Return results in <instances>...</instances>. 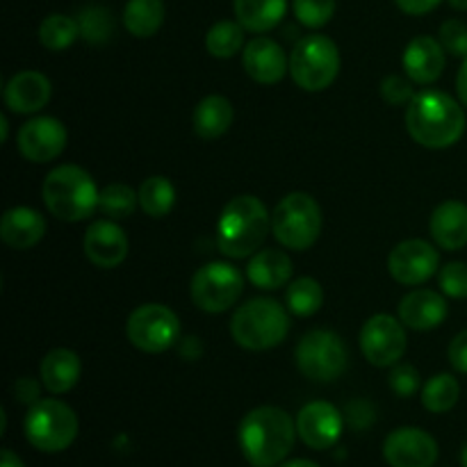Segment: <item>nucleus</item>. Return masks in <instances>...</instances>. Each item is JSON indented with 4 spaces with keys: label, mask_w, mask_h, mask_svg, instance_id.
Listing matches in <instances>:
<instances>
[{
    "label": "nucleus",
    "mask_w": 467,
    "mask_h": 467,
    "mask_svg": "<svg viewBox=\"0 0 467 467\" xmlns=\"http://www.w3.org/2000/svg\"><path fill=\"white\" fill-rule=\"evenodd\" d=\"M296 422L276 406H260L242 418L237 441L244 459L254 467H276L295 447Z\"/></svg>",
    "instance_id": "f257e3e1"
},
{
    "label": "nucleus",
    "mask_w": 467,
    "mask_h": 467,
    "mask_svg": "<svg viewBox=\"0 0 467 467\" xmlns=\"http://www.w3.org/2000/svg\"><path fill=\"white\" fill-rule=\"evenodd\" d=\"M406 128L427 149H450L463 137L465 112L450 94L429 89L415 94L406 109Z\"/></svg>",
    "instance_id": "f03ea898"
},
{
    "label": "nucleus",
    "mask_w": 467,
    "mask_h": 467,
    "mask_svg": "<svg viewBox=\"0 0 467 467\" xmlns=\"http://www.w3.org/2000/svg\"><path fill=\"white\" fill-rule=\"evenodd\" d=\"M272 228V217L260 199L251 194L228 201L217 222L219 251L228 258H249L263 246Z\"/></svg>",
    "instance_id": "7ed1b4c3"
},
{
    "label": "nucleus",
    "mask_w": 467,
    "mask_h": 467,
    "mask_svg": "<svg viewBox=\"0 0 467 467\" xmlns=\"http://www.w3.org/2000/svg\"><path fill=\"white\" fill-rule=\"evenodd\" d=\"M96 182L76 164L55 167L44 181V203L62 222H82L99 208Z\"/></svg>",
    "instance_id": "20e7f679"
},
{
    "label": "nucleus",
    "mask_w": 467,
    "mask_h": 467,
    "mask_svg": "<svg viewBox=\"0 0 467 467\" xmlns=\"http://www.w3.org/2000/svg\"><path fill=\"white\" fill-rule=\"evenodd\" d=\"M290 331L287 310L274 299H251L237 308L231 319V336L249 351H265L278 347Z\"/></svg>",
    "instance_id": "39448f33"
},
{
    "label": "nucleus",
    "mask_w": 467,
    "mask_h": 467,
    "mask_svg": "<svg viewBox=\"0 0 467 467\" xmlns=\"http://www.w3.org/2000/svg\"><path fill=\"white\" fill-rule=\"evenodd\" d=\"M26 438L35 450L57 454L78 438V415L59 400H39L26 415Z\"/></svg>",
    "instance_id": "423d86ee"
},
{
    "label": "nucleus",
    "mask_w": 467,
    "mask_h": 467,
    "mask_svg": "<svg viewBox=\"0 0 467 467\" xmlns=\"http://www.w3.org/2000/svg\"><path fill=\"white\" fill-rule=\"evenodd\" d=\"M272 231L285 249H310L322 233V210L317 201L304 192L287 194L274 210Z\"/></svg>",
    "instance_id": "0eeeda50"
},
{
    "label": "nucleus",
    "mask_w": 467,
    "mask_h": 467,
    "mask_svg": "<svg viewBox=\"0 0 467 467\" xmlns=\"http://www.w3.org/2000/svg\"><path fill=\"white\" fill-rule=\"evenodd\" d=\"M340 71V50L324 35H308L296 41L290 55L292 80L304 91H324Z\"/></svg>",
    "instance_id": "6e6552de"
},
{
    "label": "nucleus",
    "mask_w": 467,
    "mask_h": 467,
    "mask_svg": "<svg viewBox=\"0 0 467 467\" xmlns=\"http://www.w3.org/2000/svg\"><path fill=\"white\" fill-rule=\"evenodd\" d=\"M347 363L349 358H347L345 342L333 331L317 328V331L306 333L296 345V368L310 381H336L347 369Z\"/></svg>",
    "instance_id": "1a4fd4ad"
},
{
    "label": "nucleus",
    "mask_w": 467,
    "mask_h": 467,
    "mask_svg": "<svg viewBox=\"0 0 467 467\" xmlns=\"http://www.w3.org/2000/svg\"><path fill=\"white\" fill-rule=\"evenodd\" d=\"M126 336L140 351L162 354L181 337V319L169 306L144 304L128 317Z\"/></svg>",
    "instance_id": "9d476101"
},
{
    "label": "nucleus",
    "mask_w": 467,
    "mask_h": 467,
    "mask_svg": "<svg viewBox=\"0 0 467 467\" xmlns=\"http://www.w3.org/2000/svg\"><path fill=\"white\" fill-rule=\"evenodd\" d=\"M244 278L233 265L210 263L192 278V301L205 313H223L240 299Z\"/></svg>",
    "instance_id": "9b49d317"
},
{
    "label": "nucleus",
    "mask_w": 467,
    "mask_h": 467,
    "mask_svg": "<svg viewBox=\"0 0 467 467\" xmlns=\"http://www.w3.org/2000/svg\"><path fill=\"white\" fill-rule=\"evenodd\" d=\"M360 349L374 368L397 365L406 351L404 324L392 315H374L363 324Z\"/></svg>",
    "instance_id": "f8f14e48"
},
{
    "label": "nucleus",
    "mask_w": 467,
    "mask_h": 467,
    "mask_svg": "<svg viewBox=\"0 0 467 467\" xmlns=\"http://www.w3.org/2000/svg\"><path fill=\"white\" fill-rule=\"evenodd\" d=\"M383 456L390 467H433L438 461V442L422 429L401 427L388 433Z\"/></svg>",
    "instance_id": "ddd939ff"
},
{
    "label": "nucleus",
    "mask_w": 467,
    "mask_h": 467,
    "mask_svg": "<svg viewBox=\"0 0 467 467\" xmlns=\"http://www.w3.org/2000/svg\"><path fill=\"white\" fill-rule=\"evenodd\" d=\"M438 263H441V255L436 246L424 240H406L392 249L388 269L401 285H420L438 272Z\"/></svg>",
    "instance_id": "4468645a"
},
{
    "label": "nucleus",
    "mask_w": 467,
    "mask_h": 467,
    "mask_svg": "<svg viewBox=\"0 0 467 467\" xmlns=\"http://www.w3.org/2000/svg\"><path fill=\"white\" fill-rule=\"evenodd\" d=\"M345 418L328 401H310L296 415V433L310 450H331L342 436Z\"/></svg>",
    "instance_id": "2eb2a0df"
},
{
    "label": "nucleus",
    "mask_w": 467,
    "mask_h": 467,
    "mask_svg": "<svg viewBox=\"0 0 467 467\" xmlns=\"http://www.w3.org/2000/svg\"><path fill=\"white\" fill-rule=\"evenodd\" d=\"M64 146H67V128L59 119H30L18 130V150L30 162H50L62 153Z\"/></svg>",
    "instance_id": "dca6fc26"
},
{
    "label": "nucleus",
    "mask_w": 467,
    "mask_h": 467,
    "mask_svg": "<svg viewBox=\"0 0 467 467\" xmlns=\"http://www.w3.org/2000/svg\"><path fill=\"white\" fill-rule=\"evenodd\" d=\"M85 255L100 269H112L126 260L128 237L112 219L94 222L85 233Z\"/></svg>",
    "instance_id": "f3484780"
},
{
    "label": "nucleus",
    "mask_w": 467,
    "mask_h": 467,
    "mask_svg": "<svg viewBox=\"0 0 467 467\" xmlns=\"http://www.w3.org/2000/svg\"><path fill=\"white\" fill-rule=\"evenodd\" d=\"M246 73L254 78L260 85H274L285 78L290 71V59H287L285 50L281 44L269 36H255L246 44L244 55H242Z\"/></svg>",
    "instance_id": "a211bd4d"
},
{
    "label": "nucleus",
    "mask_w": 467,
    "mask_h": 467,
    "mask_svg": "<svg viewBox=\"0 0 467 467\" xmlns=\"http://www.w3.org/2000/svg\"><path fill=\"white\" fill-rule=\"evenodd\" d=\"M401 64H404V71L409 76V80L420 82V85H431V82H436L442 76V68H445V48L433 36H415L406 46Z\"/></svg>",
    "instance_id": "6ab92c4d"
},
{
    "label": "nucleus",
    "mask_w": 467,
    "mask_h": 467,
    "mask_svg": "<svg viewBox=\"0 0 467 467\" xmlns=\"http://www.w3.org/2000/svg\"><path fill=\"white\" fill-rule=\"evenodd\" d=\"M53 94L50 80L39 71H21L5 87V105L16 114H35L46 108Z\"/></svg>",
    "instance_id": "aec40b11"
},
{
    "label": "nucleus",
    "mask_w": 467,
    "mask_h": 467,
    "mask_svg": "<svg viewBox=\"0 0 467 467\" xmlns=\"http://www.w3.org/2000/svg\"><path fill=\"white\" fill-rule=\"evenodd\" d=\"M447 317L445 296L433 290H413L400 301V319L413 331H431Z\"/></svg>",
    "instance_id": "412c9836"
},
{
    "label": "nucleus",
    "mask_w": 467,
    "mask_h": 467,
    "mask_svg": "<svg viewBox=\"0 0 467 467\" xmlns=\"http://www.w3.org/2000/svg\"><path fill=\"white\" fill-rule=\"evenodd\" d=\"M46 235V219L36 210L18 205L9 208L0 219V237L9 249H32Z\"/></svg>",
    "instance_id": "4be33fe9"
},
{
    "label": "nucleus",
    "mask_w": 467,
    "mask_h": 467,
    "mask_svg": "<svg viewBox=\"0 0 467 467\" xmlns=\"http://www.w3.org/2000/svg\"><path fill=\"white\" fill-rule=\"evenodd\" d=\"M431 237L445 251H459L467 244V205L445 201L431 214Z\"/></svg>",
    "instance_id": "5701e85b"
},
{
    "label": "nucleus",
    "mask_w": 467,
    "mask_h": 467,
    "mask_svg": "<svg viewBox=\"0 0 467 467\" xmlns=\"http://www.w3.org/2000/svg\"><path fill=\"white\" fill-rule=\"evenodd\" d=\"M292 272V260L285 251L276 249H265L251 258L249 267H246V276L260 290H278L290 283Z\"/></svg>",
    "instance_id": "b1692460"
},
{
    "label": "nucleus",
    "mask_w": 467,
    "mask_h": 467,
    "mask_svg": "<svg viewBox=\"0 0 467 467\" xmlns=\"http://www.w3.org/2000/svg\"><path fill=\"white\" fill-rule=\"evenodd\" d=\"M80 372V358L71 349H53L41 360V381L53 395H64L76 388Z\"/></svg>",
    "instance_id": "393cba45"
},
{
    "label": "nucleus",
    "mask_w": 467,
    "mask_h": 467,
    "mask_svg": "<svg viewBox=\"0 0 467 467\" xmlns=\"http://www.w3.org/2000/svg\"><path fill=\"white\" fill-rule=\"evenodd\" d=\"M233 117H235V109L226 96H208L196 105L194 117H192L196 137L205 141L219 140L231 128Z\"/></svg>",
    "instance_id": "a878e982"
},
{
    "label": "nucleus",
    "mask_w": 467,
    "mask_h": 467,
    "mask_svg": "<svg viewBox=\"0 0 467 467\" xmlns=\"http://www.w3.org/2000/svg\"><path fill=\"white\" fill-rule=\"evenodd\" d=\"M237 23L249 32H269L283 21L287 0H233Z\"/></svg>",
    "instance_id": "bb28decb"
},
{
    "label": "nucleus",
    "mask_w": 467,
    "mask_h": 467,
    "mask_svg": "<svg viewBox=\"0 0 467 467\" xmlns=\"http://www.w3.org/2000/svg\"><path fill=\"white\" fill-rule=\"evenodd\" d=\"M123 23L128 32L140 39L153 36L164 23L162 0H128L123 9Z\"/></svg>",
    "instance_id": "cd10ccee"
},
{
    "label": "nucleus",
    "mask_w": 467,
    "mask_h": 467,
    "mask_svg": "<svg viewBox=\"0 0 467 467\" xmlns=\"http://www.w3.org/2000/svg\"><path fill=\"white\" fill-rule=\"evenodd\" d=\"M137 194H140V208L153 219L167 217L171 213L173 203H176V190L169 182V178L164 176L146 178Z\"/></svg>",
    "instance_id": "c85d7f7f"
},
{
    "label": "nucleus",
    "mask_w": 467,
    "mask_h": 467,
    "mask_svg": "<svg viewBox=\"0 0 467 467\" xmlns=\"http://www.w3.org/2000/svg\"><path fill=\"white\" fill-rule=\"evenodd\" d=\"M285 304L287 310L296 317H310L317 313L324 304V290L315 278H296L287 285L285 292Z\"/></svg>",
    "instance_id": "c756f323"
},
{
    "label": "nucleus",
    "mask_w": 467,
    "mask_h": 467,
    "mask_svg": "<svg viewBox=\"0 0 467 467\" xmlns=\"http://www.w3.org/2000/svg\"><path fill=\"white\" fill-rule=\"evenodd\" d=\"M461 386L451 374H436L422 388V404L429 413H447L456 406Z\"/></svg>",
    "instance_id": "7c9ffc66"
},
{
    "label": "nucleus",
    "mask_w": 467,
    "mask_h": 467,
    "mask_svg": "<svg viewBox=\"0 0 467 467\" xmlns=\"http://www.w3.org/2000/svg\"><path fill=\"white\" fill-rule=\"evenodd\" d=\"M78 35H80V26L76 18L67 14H50L39 26V41L53 53L67 50L78 39Z\"/></svg>",
    "instance_id": "2f4dec72"
},
{
    "label": "nucleus",
    "mask_w": 467,
    "mask_h": 467,
    "mask_svg": "<svg viewBox=\"0 0 467 467\" xmlns=\"http://www.w3.org/2000/svg\"><path fill=\"white\" fill-rule=\"evenodd\" d=\"M244 44V27L235 21H219L205 35V48L213 57L228 59L237 55Z\"/></svg>",
    "instance_id": "473e14b6"
},
{
    "label": "nucleus",
    "mask_w": 467,
    "mask_h": 467,
    "mask_svg": "<svg viewBox=\"0 0 467 467\" xmlns=\"http://www.w3.org/2000/svg\"><path fill=\"white\" fill-rule=\"evenodd\" d=\"M137 203H140V194H135V190L123 182H112V185L103 187L99 194V210L109 219L130 217Z\"/></svg>",
    "instance_id": "72a5a7b5"
},
{
    "label": "nucleus",
    "mask_w": 467,
    "mask_h": 467,
    "mask_svg": "<svg viewBox=\"0 0 467 467\" xmlns=\"http://www.w3.org/2000/svg\"><path fill=\"white\" fill-rule=\"evenodd\" d=\"M82 39L89 44H105L114 32V18L105 7H87L78 16Z\"/></svg>",
    "instance_id": "f704fd0d"
},
{
    "label": "nucleus",
    "mask_w": 467,
    "mask_h": 467,
    "mask_svg": "<svg viewBox=\"0 0 467 467\" xmlns=\"http://www.w3.org/2000/svg\"><path fill=\"white\" fill-rule=\"evenodd\" d=\"M336 14V0H295V16L306 27H324Z\"/></svg>",
    "instance_id": "c9c22d12"
},
{
    "label": "nucleus",
    "mask_w": 467,
    "mask_h": 467,
    "mask_svg": "<svg viewBox=\"0 0 467 467\" xmlns=\"http://www.w3.org/2000/svg\"><path fill=\"white\" fill-rule=\"evenodd\" d=\"M445 53L454 55V57H467V26L459 18H450L442 23L441 32H438Z\"/></svg>",
    "instance_id": "e433bc0d"
},
{
    "label": "nucleus",
    "mask_w": 467,
    "mask_h": 467,
    "mask_svg": "<svg viewBox=\"0 0 467 467\" xmlns=\"http://www.w3.org/2000/svg\"><path fill=\"white\" fill-rule=\"evenodd\" d=\"M441 290L451 299H467V265L450 263L438 274Z\"/></svg>",
    "instance_id": "4c0bfd02"
},
{
    "label": "nucleus",
    "mask_w": 467,
    "mask_h": 467,
    "mask_svg": "<svg viewBox=\"0 0 467 467\" xmlns=\"http://www.w3.org/2000/svg\"><path fill=\"white\" fill-rule=\"evenodd\" d=\"M390 388L395 395L404 397V400L413 397L420 390L418 369L409 363H397L390 372Z\"/></svg>",
    "instance_id": "58836bf2"
},
{
    "label": "nucleus",
    "mask_w": 467,
    "mask_h": 467,
    "mask_svg": "<svg viewBox=\"0 0 467 467\" xmlns=\"http://www.w3.org/2000/svg\"><path fill=\"white\" fill-rule=\"evenodd\" d=\"M381 96L390 105H406L415 99L413 80H406L401 76H388L381 82Z\"/></svg>",
    "instance_id": "ea45409f"
},
{
    "label": "nucleus",
    "mask_w": 467,
    "mask_h": 467,
    "mask_svg": "<svg viewBox=\"0 0 467 467\" xmlns=\"http://www.w3.org/2000/svg\"><path fill=\"white\" fill-rule=\"evenodd\" d=\"M345 418H347V422H349L354 429H358V431L360 429L372 427V422H374L372 404L365 400H354L349 406H347Z\"/></svg>",
    "instance_id": "a19ab883"
},
{
    "label": "nucleus",
    "mask_w": 467,
    "mask_h": 467,
    "mask_svg": "<svg viewBox=\"0 0 467 467\" xmlns=\"http://www.w3.org/2000/svg\"><path fill=\"white\" fill-rule=\"evenodd\" d=\"M14 397H16L18 404L35 406L39 401V383L30 377H23L14 383Z\"/></svg>",
    "instance_id": "79ce46f5"
},
{
    "label": "nucleus",
    "mask_w": 467,
    "mask_h": 467,
    "mask_svg": "<svg viewBox=\"0 0 467 467\" xmlns=\"http://www.w3.org/2000/svg\"><path fill=\"white\" fill-rule=\"evenodd\" d=\"M450 363L456 372L467 374V331H461L450 345Z\"/></svg>",
    "instance_id": "37998d69"
},
{
    "label": "nucleus",
    "mask_w": 467,
    "mask_h": 467,
    "mask_svg": "<svg viewBox=\"0 0 467 467\" xmlns=\"http://www.w3.org/2000/svg\"><path fill=\"white\" fill-rule=\"evenodd\" d=\"M397 7L410 16H424V14L433 12L442 0H395Z\"/></svg>",
    "instance_id": "c03bdc74"
},
{
    "label": "nucleus",
    "mask_w": 467,
    "mask_h": 467,
    "mask_svg": "<svg viewBox=\"0 0 467 467\" xmlns=\"http://www.w3.org/2000/svg\"><path fill=\"white\" fill-rule=\"evenodd\" d=\"M201 345H199V340H196V337H185V340H182V345H181V356L182 358H187V360H194L196 356H201Z\"/></svg>",
    "instance_id": "a18cd8bd"
},
{
    "label": "nucleus",
    "mask_w": 467,
    "mask_h": 467,
    "mask_svg": "<svg viewBox=\"0 0 467 467\" xmlns=\"http://www.w3.org/2000/svg\"><path fill=\"white\" fill-rule=\"evenodd\" d=\"M456 91H459L461 103L467 108V57H465V62L461 64L459 76H456Z\"/></svg>",
    "instance_id": "49530a36"
},
{
    "label": "nucleus",
    "mask_w": 467,
    "mask_h": 467,
    "mask_svg": "<svg viewBox=\"0 0 467 467\" xmlns=\"http://www.w3.org/2000/svg\"><path fill=\"white\" fill-rule=\"evenodd\" d=\"M0 467H26V465H23V461L18 459L12 450H3V454H0Z\"/></svg>",
    "instance_id": "de8ad7c7"
},
{
    "label": "nucleus",
    "mask_w": 467,
    "mask_h": 467,
    "mask_svg": "<svg viewBox=\"0 0 467 467\" xmlns=\"http://www.w3.org/2000/svg\"><path fill=\"white\" fill-rule=\"evenodd\" d=\"M278 467H322V465H317L315 461H308V459H292V461H285V463H281Z\"/></svg>",
    "instance_id": "09e8293b"
},
{
    "label": "nucleus",
    "mask_w": 467,
    "mask_h": 467,
    "mask_svg": "<svg viewBox=\"0 0 467 467\" xmlns=\"http://www.w3.org/2000/svg\"><path fill=\"white\" fill-rule=\"evenodd\" d=\"M447 3L454 9H459V12H467V0H447Z\"/></svg>",
    "instance_id": "8fccbe9b"
},
{
    "label": "nucleus",
    "mask_w": 467,
    "mask_h": 467,
    "mask_svg": "<svg viewBox=\"0 0 467 467\" xmlns=\"http://www.w3.org/2000/svg\"><path fill=\"white\" fill-rule=\"evenodd\" d=\"M0 130H3V135H0V140H7V119L0 117Z\"/></svg>",
    "instance_id": "3c124183"
},
{
    "label": "nucleus",
    "mask_w": 467,
    "mask_h": 467,
    "mask_svg": "<svg viewBox=\"0 0 467 467\" xmlns=\"http://www.w3.org/2000/svg\"><path fill=\"white\" fill-rule=\"evenodd\" d=\"M461 465L467 467V445L463 447V451H461Z\"/></svg>",
    "instance_id": "603ef678"
}]
</instances>
